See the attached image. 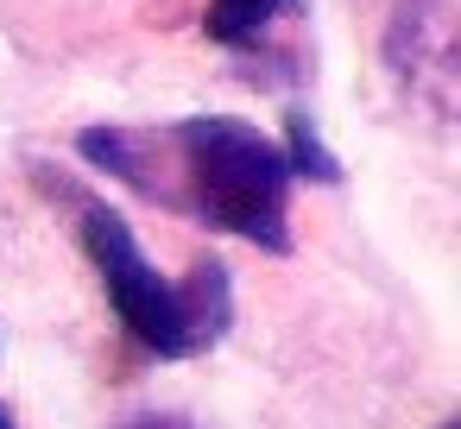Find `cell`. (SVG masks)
<instances>
[{"label":"cell","instance_id":"277c9868","mask_svg":"<svg viewBox=\"0 0 461 429\" xmlns=\"http://www.w3.org/2000/svg\"><path fill=\"white\" fill-rule=\"evenodd\" d=\"M303 13H310V0H209L203 7V39L234 51V58H247V51L285 58V51H272V32L303 20Z\"/></svg>","mask_w":461,"mask_h":429},{"label":"cell","instance_id":"3957f363","mask_svg":"<svg viewBox=\"0 0 461 429\" xmlns=\"http://www.w3.org/2000/svg\"><path fill=\"white\" fill-rule=\"evenodd\" d=\"M385 64L411 102L448 121L455 114V0H398L385 26Z\"/></svg>","mask_w":461,"mask_h":429},{"label":"cell","instance_id":"7a4b0ae2","mask_svg":"<svg viewBox=\"0 0 461 429\" xmlns=\"http://www.w3.org/2000/svg\"><path fill=\"white\" fill-rule=\"evenodd\" d=\"M32 177H39V190L70 202L77 246H83L89 272L102 278L114 322L127 328V341L146 360H196V353H209L228 335V322H234V278H228L221 259H196L184 278H158L146 246L133 240V228H127V215L114 202L77 190L70 177H51L45 165H32Z\"/></svg>","mask_w":461,"mask_h":429},{"label":"cell","instance_id":"5b68a950","mask_svg":"<svg viewBox=\"0 0 461 429\" xmlns=\"http://www.w3.org/2000/svg\"><path fill=\"white\" fill-rule=\"evenodd\" d=\"M285 165H291V177H316V183H341V165H335V152L322 146V133H316V121H310V108H291L285 114Z\"/></svg>","mask_w":461,"mask_h":429},{"label":"cell","instance_id":"8992f818","mask_svg":"<svg viewBox=\"0 0 461 429\" xmlns=\"http://www.w3.org/2000/svg\"><path fill=\"white\" fill-rule=\"evenodd\" d=\"M127 429H190L184 416H140V423H127Z\"/></svg>","mask_w":461,"mask_h":429},{"label":"cell","instance_id":"6da1fadb","mask_svg":"<svg viewBox=\"0 0 461 429\" xmlns=\"http://www.w3.org/2000/svg\"><path fill=\"white\" fill-rule=\"evenodd\" d=\"M77 152L171 215L234 234L259 253H291L285 146L240 114H184L165 127H83Z\"/></svg>","mask_w":461,"mask_h":429},{"label":"cell","instance_id":"52a82bcc","mask_svg":"<svg viewBox=\"0 0 461 429\" xmlns=\"http://www.w3.org/2000/svg\"><path fill=\"white\" fill-rule=\"evenodd\" d=\"M442 429H455V423H442Z\"/></svg>","mask_w":461,"mask_h":429}]
</instances>
